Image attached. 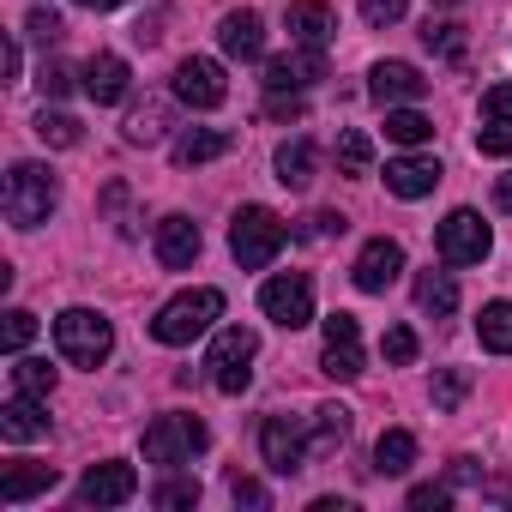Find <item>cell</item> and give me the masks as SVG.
I'll list each match as a JSON object with an SVG mask.
<instances>
[{
    "label": "cell",
    "instance_id": "obj_20",
    "mask_svg": "<svg viewBox=\"0 0 512 512\" xmlns=\"http://www.w3.org/2000/svg\"><path fill=\"white\" fill-rule=\"evenodd\" d=\"M0 434H7L13 446H31V440H43V434H49V416H43V404H37L31 392L7 398V404H0Z\"/></svg>",
    "mask_w": 512,
    "mask_h": 512
},
{
    "label": "cell",
    "instance_id": "obj_36",
    "mask_svg": "<svg viewBox=\"0 0 512 512\" xmlns=\"http://www.w3.org/2000/svg\"><path fill=\"white\" fill-rule=\"evenodd\" d=\"M151 506H199V482L193 476H163L151 488Z\"/></svg>",
    "mask_w": 512,
    "mask_h": 512
},
{
    "label": "cell",
    "instance_id": "obj_16",
    "mask_svg": "<svg viewBox=\"0 0 512 512\" xmlns=\"http://www.w3.org/2000/svg\"><path fill=\"white\" fill-rule=\"evenodd\" d=\"M199 223L193 217H181V211H169L163 223H157V260L169 266V272H187L193 260H199Z\"/></svg>",
    "mask_w": 512,
    "mask_h": 512
},
{
    "label": "cell",
    "instance_id": "obj_44",
    "mask_svg": "<svg viewBox=\"0 0 512 512\" xmlns=\"http://www.w3.org/2000/svg\"><path fill=\"white\" fill-rule=\"evenodd\" d=\"M302 241H320V235H344V217L338 211H320V217H308V229H296Z\"/></svg>",
    "mask_w": 512,
    "mask_h": 512
},
{
    "label": "cell",
    "instance_id": "obj_29",
    "mask_svg": "<svg viewBox=\"0 0 512 512\" xmlns=\"http://www.w3.org/2000/svg\"><path fill=\"white\" fill-rule=\"evenodd\" d=\"M428 133H434V121H428L422 109H410V103L386 109V139H392V145H422Z\"/></svg>",
    "mask_w": 512,
    "mask_h": 512
},
{
    "label": "cell",
    "instance_id": "obj_8",
    "mask_svg": "<svg viewBox=\"0 0 512 512\" xmlns=\"http://www.w3.org/2000/svg\"><path fill=\"white\" fill-rule=\"evenodd\" d=\"M434 247H440V260H446V266H482V260H488V247H494V235H488V223H482L470 205H458V211L440 223Z\"/></svg>",
    "mask_w": 512,
    "mask_h": 512
},
{
    "label": "cell",
    "instance_id": "obj_27",
    "mask_svg": "<svg viewBox=\"0 0 512 512\" xmlns=\"http://www.w3.org/2000/svg\"><path fill=\"white\" fill-rule=\"evenodd\" d=\"M410 464H416V434L410 428H386L380 446H374V470L380 476H404Z\"/></svg>",
    "mask_w": 512,
    "mask_h": 512
},
{
    "label": "cell",
    "instance_id": "obj_35",
    "mask_svg": "<svg viewBox=\"0 0 512 512\" xmlns=\"http://www.w3.org/2000/svg\"><path fill=\"white\" fill-rule=\"evenodd\" d=\"M422 43H428L440 61H464V25H434V19H428Z\"/></svg>",
    "mask_w": 512,
    "mask_h": 512
},
{
    "label": "cell",
    "instance_id": "obj_24",
    "mask_svg": "<svg viewBox=\"0 0 512 512\" xmlns=\"http://www.w3.org/2000/svg\"><path fill=\"white\" fill-rule=\"evenodd\" d=\"M55 482H61L55 464H7V476H0V500H7V506H25L31 494H49Z\"/></svg>",
    "mask_w": 512,
    "mask_h": 512
},
{
    "label": "cell",
    "instance_id": "obj_39",
    "mask_svg": "<svg viewBox=\"0 0 512 512\" xmlns=\"http://www.w3.org/2000/svg\"><path fill=\"white\" fill-rule=\"evenodd\" d=\"M464 392H470V374H464V368H446V374L434 380V410H458Z\"/></svg>",
    "mask_w": 512,
    "mask_h": 512
},
{
    "label": "cell",
    "instance_id": "obj_38",
    "mask_svg": "<svg viewBox=\"0 0 512 512\" xmlns=\"http://www.w3.org/2000/svg\"><path fill=\"white\" fill-rule=\"evenodd\" d=\"M127 139H133V145H157V139H163V109H157V103H151V109H133V115H127Z\"/></svg>",
    "mask_w": 512,
    "mask_h": 512
},
{
    "label": "cell",
    "instance_id": "obj_46",
    "mask_svg": "<svg viewBox=\"0 0 512 512\" xmlns=\"http://www.w3.org/2000/svg\"><path fill=\"white\" fill-rule=\"evenodd\" d=\"M235 506H272L266 482H253V476H235Z\"/></svg>",
    "mask_w": 512,
    "mask_h": 512
},
{
    "label": "cell",
    "instance_id": "obj_47",
    "mask_svg": "<svg viewBox=\"0 0 512 512\" xmlns=\"http://www.w3.org/2000/svg\"><path fill=\"white\" fill-rule=\"evenodd\" d=\"M494 205H500V211H512V175H500V181H494Z\"/></svg>",
    "mask_w": 512,
    "mask_h": 512
},
{
    "label": "cell",
    "instance_id": "obj_7",
    "mask_svg": "<svg viewBox=\"0 0 512 512\" xmlns=\"http://www.w3.org/2000/svg\"><path fill=\"white\" fill-rule=\"evenodd\" d=\"M260 308H266V320L284 326V332L314 326V278H308V272H284V278H272V284L260 290Z\"/></svg>",
    "mask_w": 512,
    "mask_h": 512
},
{
    "label": "cell",
    "instance_id": "obj_49",
    "mask_svg": "<svg viewBox=\"0 0 512 512\" xmlns=\"http://www.w3.org/2000/svg\"><path fill=\"white\" fill-rule=\"evenodd\" d=\"M428 7H458V0H428Z\"/></svg>",
    "mask_w": 512,
    "mask_h": 512
},
{
    "label": "cell",
    "instance_id": "obj_2",
    "mask_svg": "<svg viewBox=\"0 0 512 512\" xmlns=\"http://www.w3.org/2000/svg\"><path fill=\"white\" fill-rule=\"evenodd\" d=\"M223 320V290H181L175 302H163L157 308V320H151V338L157 344H193L199 332H211Z\"/></svg>",
    "mask_w": 512,
    "mask_h": 512
},
{
    "label": "cell",
    "instance_id": "obj_33",
    "mask_svg": "<svg viewBox=\"0 0 512 512\" xmlns=\"http://www.w3.org/2000/svg\"><path fill=\"white\" fill-rule=\"evenodd\" d=\"M13 386L31 392V398H49V392H55V368H49L43 356H19V362H13Z\"/></svg>",
    "mask_w": 512,
    "mask_h": 512
},
{
    "label": "cell",
    "instance_id": "obj_4",
    "mask_svg": "<svg viewBox=\"0 0 512 512\" xmlns=\"http://www.w3.org/2000/svg\"><path fill=\"white\" fill-rule=\"evenodd\" d=\"M55 350H61L73 368H103L109 350H115V326H109L103 314H91V308H67V314L55 320Z\"/></svg>",
    "mask_w": 512,
    "mask_h": 512
},
{
    "label": "cell",
    "instance_id": "obj_34",
    "mask_svg": "<svg viewBox=\"0 0 512 512\" xmlns=\"http://www.w3.org/2000/svg\"><path fill=\"white\" fill-rule=\"evenodd\" d=\"M31 338H37V314H31V308H13L7 326H0V350H7V356H25Z\"/></svg>",
    "mask_w": 512,
    "mask_h": 512
},
{
    "label": "cell",
    "instance_id": "obj_22",
    "mask_svg": "<svg viewBox=\"0 0 512 512\" xmlns=\"http://www.w3.org/2000/svg\"><path fill=\"white\" fill-rule=\"evenodd\" d=\"M127 85H133V73H127L121 55H91V61H85V97H91V103H121Z\"/></svg>",
    "mask_w": 512,
    "mask_h": 512
},
{
    "label": "cell",
    "instance_id": "obj_5",
    "mask_svg": "<svg viewBox=\"0 0 512 512\" xmlns=\"http://www.w3.org/2000/svg\"><path fill=\"white\" fill-rule=\"evenodd\" d=\"M205 446H211V428H205L199 416H187V410H169V416H157V422L145 428V458L163 464V470L199 458Z\"/></svg>",
    "mask_w": 512,
    "mask_h": 512
},
{
    "label": "cell",
    "instance_id": "obj_10",
    "mask_svg": "<svg viewBox=\"0 0 512 512\" xmlns=\"http://www.w3.org/2000/svg\"><path fill=\"white\" fill-rule=\"evenodd\" d=\"M398 272H404V247H398V241H386V235H374V241L356 253V266H350V278H356V290H362V296L392 290V284H398Z\"/></svg>",
    "mask_w": 512,
    "mask_h": 512
},
{
    "label": "cell",
    "instance_id": "obj_12",
    "mask_svg": "<svg viewBox=\"0 0 512 512\" xmlns=\"http://www.w3.org/2000/svg\"><path fill=\"white\" fill-rule=\"evenodd\" d=\"M320 368H326L332 380H356V374H362V326H356V314H332V320H326Z\"/></svg>",
    "mask_w": 512,
    "mask_h": 512
},
{
    "label": "cell",
    "instance_id": "obj_26",
    "mask_svg": "<svg viewBox=\"0 0 512 512\" xmlns=\"http://www.w3.org/2000/svg\"><path fill=\"white\" fill-rule=\"evenodd\" d=\"M344 440H350V410H344V404H320L314 422H308V446H314V458L338 452Z\"/></svg>",
    "mask_w": 512,
    "mask_h": 512
},
{
    "label": "cell",
    "instance_id": "obj_21",
    "mask_svg": "<svg viewBox=\"0 0 512 512\" xmlns=\"http://www.w3.org/2000/svg\"><path fill=\"white\" fill-rule=\"evenodd\" d=\"M217 43H223V55H235V61H260L266 55V25H260V13H229L223 19V31H217Z\"/></svg>",
    "mask_w": 512,
    "mask_h": 512
},
{
    "label": "cell",
    "instance_id": "obj_42",
    "mask_svg": "<svg viewBox=\"0 0 512 512\" xmlns=\"http://www.w3.org/2000/svg\"><path fill=\"white\" fill-rule=\"evenodd\" d=\"M266 115H272V121H302V97H296V91H272V97H266Z\"/></svg>",
    "mask_w": 512,
    "mask_h": 512
},
{
    "label": "cell",
    "instance_id": "obj_9",
    "mask_svg": "<svg viewBox=\"0 0 512 512\" xmlns=\"http://www.w3.org/2000/svg\"><path fill=\"white\" fill-rule=\"evenodd\" d=\"M260 458H266L272 476H302L308 458H314V446H308V434H302L290 416H266V428H260Z\"/></svg>",
    "mask_w": 512,
    "mask_h": 512
},
{
    "label": "cell",
    "instance_id": "obj_28",
    "mask_svg": "<svg viewBox=\"0 0 512 512\" xmlns=\"http://www.w3.org/2000/svg\"><path fill=\"white\" fill-rule=\"evenodd\" d=\"M476 338H482V350L512 356V302H488V308L476 314Z\"/></svg>",
    "mask_w": 512,
    "mask_h": 512
},
{
    "label": "cell",
    "instance_id": "obj_3",
    "mask_svg": "<svg viewBox=\"0 0 512 512\" xmlns=\"http://www.w3.org/2000/svg\"><path fill=\"white\" fill-rule=\"evenodd\" d=\"M55 199H61V187H55V175H49L43 163H13V169H7V193H0V205H7V223H13V229L49 223Z\"/></svg>",
    "mask_w": 512,
    "mask_h": 512
},
{
    "label": "cell",
    "instance_id": "obj_30",
    "mask_svg": "<svg viewBox=\"0 0 512 512\" xmlns=\"http://www.w3.org/2000/svg\"><path fill=\"white\" fill-rule=\"evenodd\" d=\"M416 308H422V314H452V308H458V284H452L446 272H422V278H416Z\"/></svg>",
    "mask_w": 512,
    "mask_h": 512
},
{
    "label": "cell",
    "instance_id": "obj_18",
    "mask_svg": "<svg viewBox=\"0 0 512 512\" xmlns=\"http://www.w3.org/2000/svg\"><path fill=\"white\" fill-rule=\"evenodd\" d=\"M284 25H290V37H296L302 49H326V43H332V31H338V13L326 7V0H290Z\"/></svg>",
    "mask_w": 512,
    "mask_h": 512
},
{
    "label": "cell",
    "instance_id": "obj_41",
    "mask_svg": "<svg viewBox=\"0 0 512 512\" xmlns=\"http://www.w3.org/2000/svg\"><path fill=\"white\" fill-rule=\"evenodd\" d=\"M25 31H31V37H37V43H43V49H55V43H61V19H55V13H49V7H37V13H31V19H25Z\"/></svg>",
    "mask_w": 512,
    "mask_h": 512
},
{
    "label": "cell",
    "instance_id": "obj_25",
    "mask_svg": "<svg viewBox=\"0 0 512 512\" xmlns=\"http://www.w3.org/2000/svg\"><path fill=\"white\" fill-rule=\"evenodd\" d=\"M314 169H320V151H314V139H290V145H278V181L284 187H314Z\"/></svg>",
    "mask_w": 512,
    "mask_h": 512
},
{
    "label": "cell",
    "instance_id": "obj_40",
    "mask_svg": "<svg viewBox=\"0 0 512 512\" xmlns=\"http://www.w3.org/2000/svg\"><path fill=\"white\" fill-rule=\"evenodd\" d=\"M362 19H368L374 31H386V25L404 19V0H362Z\"/></svg>",
    "mask_w": 512,
    "mask_h": 512
},
{
    "label": "cell",
    "instance_id": "obj_37",
    "mask_svg": "<svg viewBox=\"0 0 512 512\" xmlns=\"http://www.w3.org/2000/svg\"><path fill=\"white\" fill-rule=\"evenodd\" d=\"M416 350H422V344H416V332H410V326H392V332L380 338V356H386L392 368H410V362H416Z\"/></svg>",
    "mask_w": 512,
    "mask_h": 512
},
{
    "label": "cell",
    "instance_id": "obj_1",
    "mask_svg": "<svg viewBox=\"0 0 512 512\" xmlns=\"http://www.w3.org/2000/svg\"><path fill=\"white\" fill-rule=\"evenodd\" d=\"M284 241H290V229H284V217L266 211V205H241L235 223H229V253H235L241 272H266L278 253H284Z\"/></svg>",
    "mask_w": 512,
    "mask_h": 512
},
{
    "label": "cell",
    "instance_id": "obj_13",
    "mask_svg": "<svg viewBox=\"0 0 512 512\" xmlns=\"http://www.w3.org/2000/svg\"><path fill=\"white\" fill-rule=\"evenodd\" d=\"M133 494H139V476H133V464H121V458L91 464L85 482H79V506H127Z\"/></svg>",
    "mask_w": 512,
    "mask_h": 512
},
{
    "label": "cell",
    "instance_id": "obj_23",
    "mask_svg": "<svg viewBox=\"0 0 512 512\" xmlns=\"http://www.w3.org/2000/svg\"><path fill=\"white\" fill-rule=\"evenodd\" d=\"M229 145H235V139H229L223 127H187V133L175 139V151H169V157H175L181 169H199V163H217V157H229Z\"/></svg>",
    "mask_w": 512,
    "mask_h": 512
},
{
    "label": "cell",
    "instance_id": "obj_31",
    "mask_svg": "<svg viewBox=\"0 0 512 512\" xmlns=\"http://www.w3.org/2000/svg\"><path fill=\"white\" fill-rule=\"evenodd\" d=\"M37 139H43V145H55V151H73L85 133H79V121H73V115H61V109H37Z\"/></svg>",
    "mask_w": 512,
    "mask_h": 512
},
{
    "label": "cell",
    "instance_id": "obj_45",
    "mask_svg": "<svg viewBox=\"0 0 512 512\" xmlns=\"http://www.w3.org/2000/svg\"><path fill=\"white\" fill-rule=\"evenodd\" d=\"M446 500H452V488H440V482L410 488V506H416V512H434V506H446Z\"/></svg>",
    "mask_w": 512,
    "mask_h": 512
},
{
    "label": "cell",
    "instance_id": "obj_14",
    "mask_svg": "<svg viewBox=\"0 0 512 512\" xmlns=\"http://www.w3.org/2000/svg\"><path fill=\"white\" fill-rule=\"evenodd\" d=\"M482 157H512V85H488L482 97V127H476Z\"/></svg>",
    "mask_w": 512,
    "mask_h": 512
},
{
    "label": "cell",
    "instance_id": "obj_48",
    "mask_svg": "<svg viewBox=\"0 0 512 512\" xmlns=\"http://www.w3.org/2000/svg\"><path fill=\"white\" fill-rule=\"evenodd\" d=\"M73 7H91V13H109V7H121V0H73Z\"/></svg>",
    "mask_w": 512,
    "mask_h": 512
},
{
    "label": "cell",
    "instance_id": "obj_15",
    "mask_svg": "<svg viewBox=\"0 0 512 512\" xmlns=\"http://www.w3.org/2000/svg\"><path fill=\"white\" fill-rule=\"evenodd\" d=\"M368 91H374V103L398 109V103H422V97H428V79H422L410 61H380V67L368 73Z\"/></svg>",
    "mask_w": 512,
    "mask_h": 512
},
{
    "label": "cell",
    "instance_id": "obj_32",
    "mask_svg": "<svg viewBox=\"0 0 512 512\" xmlns=\"http://www.w3.org/2000/svg\"><path fill=\"white\" fill-rule=\"evenodd\" d=\"M338 169H344V175H368V169H374V145H368V133H356V127L338 133Z\"/></svg>",
    "mask_w": 512,
    "mask_h": 512
},
{
    "label": "cell",
    "instance_id": "obj_19",
    "mask_svg": "<svg viewBox=\"0 0 512 512\" xmlns=\"http://www.w3.org/2000/svg\"><path fill=\"white\" fill-rule=\"evenodd\" d=\"M440 187V163L434 157H392L386 163V193L398 199H428Z\"/></svg>",
    "mask_w": 512,
    "mask_h": 512
},
{
    "label": "cell",
    "instance_id": "obj_43",
    "mask_svg": "<svg viewBox=\"0 0 512 512\" xmlns=\"http://www.w3.org/2000/svg\"><path fill=\"white\" fill-rule=\"evenodd\" d=\"M37 85H43L49 97H67V91H73V73H67L61 61H43V79H37Z\"/></svg>",
    "mask_w": 512,
    "mask_h": 512
},
{
    "label": "cell",
    "instance_id": "obj_11",
    "mask_svg": "<svg viewBox=\"0 0 512 512\" xmlns=\"http://www.w3.org/2000/svg\"><path fill=\"white\" fill-rule=\"evenodd\" d=\"M175 97H181L187 109H217V103L229 97V79H223V67H217V61L187 55V61L175 67Z\"/></svg>",
    "mask_w": 512,
    "mask_h": 512
},
{
    "label": "cell",
    "instance_id": "obj_6",
    "mask_svg": "<svg viewBox=\"0 0 512 512\" xmlns=\"http://www.w3.org/2000/svg\"><path fill=\"white\" fill-rule=\"evenodd\" d=\"M253 356H260V338H253L247 326H229V332H217V344H211V356H205V368H211V386L217 392H247V380H253Z\"/></svg>",
    "mask_w": 512,
    "mask_h": 512
},
{
    "label": "cell",
    "instance_id": "obj_17",
    "mask_svg": "<svg viewBox=\"0 0 512 512\" xmlns=\"http://www.w3.org/2000/svg\"><path fill=\"white\" fill-rule=\"evenodd\" d=\"M320 79H326V49H296V55L266 61V91H308Z\"/></svg>",
    "mask_w": 512,
    "mask_h": 512
}]
</instances>
